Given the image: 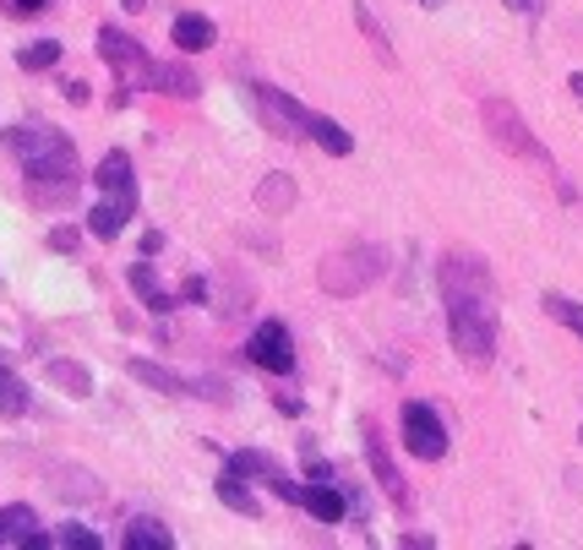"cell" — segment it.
<instances>
[{
	"label": "cell",
	"instance_id": "7",
	"mask_svg": "<svg viewBox=\"0 0 583 550\" xmlns=\"http://www.w3.org/2000/svg\"><path fill=\"white\" fill-rule=\"evenodd\" d=\"M99 55L115 66V77H121V93H115V104H132V77H143L153 71V60L143 55V44L137 38H126L121 27H99Z\"/></svg>",
	"mask_w": 583,
	"mask_h": 550
},
{
	"label": "cell",
	"instance_id": "31",
	"mask_svg": "<svg viewBox=\"0 0 583 550\" xmlns=\"http://www.w3.org/2000/svg\"><path fill=\"white\" fill-rule=\"evenodd\" d=\"M568 88H573V99L583 104V71H573V77H568Z\"/></svg>",
	"mask_w": 583,
	"mask_h": 550
},
{
	"label": "cell",
	"instance_id": "21",
	"mask_svg": "<svg viewBox=\"0 0 583 550\" xmlns=\"http://www.w3.org/2000/svg\"><path fill=\"white\" fill-rule=\"evenodd\" d=\"M44 377H49L55 388L77 393V399H88V393H93V377H88L82 366H71V360H49V366H44Z\"/></svg>",
	"mask_w": 583,
	"mask_h": 550
},
{
	"label": "cell",
	"instance_id": "4",
	"mask_svg": "<svg viewBox=\"0 0 583 550\" xmlns=\"http://www.w3.org/2000/svg\"><path fill=\"white\" fill-rule=\"evenodd\" d=\"M382 278H388V251L371 246V240L338 246V251H327L322 268H316V283H322L327 294H338V300H355V294L377 289Z\"/></svg>",
	"mask_w": 583,
	"mask_h": 550
},
{
	"label": "cell",
	"instance_id": "28",
	"mask_svg": "<svg viewBox=\"0 0 583 550\" xmlns=\"http://www.w3.org/2000/svg\"><path fill=\"white\" fill-rule=\"evenodd\" d=\"M49 246H55V251H71V246H77V235H71V229H55V235H49Z\"/></svg>",
	"mask_w": 583,
	"mask_h": 550
},
{
	"label": "cell",
	"instance_id": "12",
	"mask_svg": "<svg viewBox=\"0 0 583 550\" xmlns=\"http://www.w3.org/2000/svg\"><path fill=\"white\" fill-rule=\"evenodd\" d=\"M132 377L147 382V388H158V393H169V399L202 393V382H191V377H180V371H169V366H153V360H132Z\"/></svg>",
	"mask_w": 583,
	"mask_h": 550
},
{
	"label": "cell",
	"instance_id": "25",
	"mask_svg": "<svg viewBox=\"0 0 583 550\" xmlns=\"http://www.w3.org/2000/svg\"><path fill=\"white\" fill-rule=\"evenodd\" d=\"M257 202H262L268 213H284V207L294 202V180L290 175H268V186L257 191Z\"/></svg>",
	"mask_w": 583,
	"mask_h": 550
},
{
	"label": "cell",
	"instance_id": "8",
	"mask_svg": "<svg viewBox=\"0 0 583 550\" xmlns=\"http://www.w3.org/2000/svg\"><path fill=\"white\" fill-rule=\"evenodd\" d=\"M246 360H251V366H262V371H273V377H290V371H294L290 327H284L279 316L257 322V327H251V338H246Z\"/></svg>",
	"mask_w": 583,
	"mask_h": 550
},
{
	"label": "cell",
	"instance_id": "16",
	"mask_svg": "<svg viewBox=\"0 0 583 550\" xmlns=\"http://www.w3.org/2000/svg\"><path fill=\"white\" fill-rule=\"evenodd\" d=\"M229 474H240V480H268V485H273L284 469H279L273 452H251V447H246V452H229Z\"/></svg>",
	"mask_w": 583,
	"mask_h": 550
},
{
	"label": "cell",
	"instance_id": "33",
	"mask_svg": "<svg viewBox=\"0 0 583 550\" xmlns=\"http://www.w3.org/2000/svg\"><path fill=\"white\" fill-rule=\"evenodd\" d=\"M121 5H126V11H147V0H121Z\"/></svg>",
	"mask_w": 583,
	"mask_h": 550
},
{
	"label": "cell",
	"instance_id": "5",
	"mask_svg": "<svg viewBox=\"0 0 583 550\" xmlns=\"http://www.w3.org/2000/svg\"><path fill=\"white\" fill-rule=\"evenodd\" d=\"M480 121H485V137L496 142L502 153H513V158H524V164H535V169H546L551 180H562L557 175V158H551V147L529 132V121L518 115V104H507V99H480Z\"/></svg>",
	"mask_w": 583,
	"mask_h": 550
},
{
	"label": "cell",
	"instance_id": "15",
	"mask_svg": "<svg viewBox=\"0 0 583 550\" xmlns=\"http://www.w3.org/2000/svg\"><path fill=\"white\" fill-rule=\"evenodd\" d=\"M147 88H158V93H175V99H197V71H191V66H175V60H153V71H147Z\"/></svg>",
	"mask_w": 583,
	"mask_h": 550
},
{
	"label": "cell",
	"instance_id": "34",
	"mask_svg": "<svg viewBox=\"0 0 583 550\" xmlns=\"http://www.w3.org/2000/svg\"><path fill=\"white\" fill-rule=\"evenodd\" d=\"M421 5H441V0H421Z\"/></svg>",
	"mask_w": 583,
	"mask_h": 550
},
{
	"label": "cell",
	"instance_id": "35",
	"mask_svg": "<svg viewBox=\"0 0 583 550\" xmlns=\"http://www.w3.org/2000/svg\"><path fill=\"white\" fill-rule=\"evenodd\" d=\"M579 441H583V425H579Z\"/></svg>",
	"mask_w": 583,
	"mask_h": 550
},
{
	"label": "cell",
	"instance_id": "29",
	"mask_svg": "<svg viewBox=\"0 0 583 550\" xmlns=\"http://www.w3.org/2000/svg\"><path fill=\"white\" fill-rule=\"evenodd\" d=\"M180 294H186V300H208V278H191Z\"/></svg>",
	"mask_w": 583,
	"mask_h": 550
},
{
	"label": "cell",
	"instance_id": "23",
	"mask_svg": "<svg viewBox=\"0 0 583 550\" xmlns=\"http://www.w3.org/2000/svg\"><path fill=\"white\" fill-rule=\"evenodd\" d=\"M355 22H360V33L371 38V49H377V60H382V66H399V55H393V44H388V33H382V22L371 16V5H355Z\"/></svg>",
	"mask_w": 583,
	"mask_h": 550
},
{
	"label": "cell",
	"instance_id": "10",
	"mask_svg": "<svg viewBox=\"0 0 583 550\" xmlns=\"http://www.w3.org/2000/svg\"><path fill=\"white\" fill-rule=\"evenodd\" d=\"M366 458H371L377 485L393 496V507H399V513H410V480L399 474V463H393V452H388V441H382V430H377V425H366Z\"/></svg>",
	"mask_w": 583,
	"mask_h": 550
},
{
	"label": "cell",
	"instance_id": "1",
	"mask_svg": "<svg viewBox=\"0 0 583 550\" xmlns=\"http://www.w3.org/2000/svg\"><path fill=\"white\" fill-rule=\"evenodd\" d=\"M5 147L22 158V169H27V197L33 202H44V207H60V202H71L77 197V147L66 132H55V126H11L5 132Z\"/></svg>",
	"mask_w": 583,
	"mask_h": 550
},
{
	"label": "cell",
	"instance_id": "3",
	"mask_svg": "<svg viewBox=\"0 0 583 550\" xmlns=\"http://www.w3.org/2000/svg\"><path fill=\"white\" fill-rule=\"evenodd\" d=\"M93 186L104 191V202L88 213V229H93L99 240H115V235L132 224V213H137V180H132V158H126L121 147H115V153H104V164H99Z\"/></svg>",
	"mask_w": 583,
	"mask_h": 550
},
{
	"label": "cell",
	"instance_id": "6",
	"mask_svg": "<svg viewBox=\"0 0 583 550\" xmlns=\"http://www.w3.org/2000/svg\"><path fill=\"white\" fill-rule=\"evenodd\" d=\"M246 93H251V110H257V121L268 126V137L294 142V137L311 132V110L294 104V93H279L273 82H251Z\"/></svg>",
	"mask_w": 583,
	"mask_h": 550
},
{
	"label": "cell",
	"instance_id": "19",
	"mask_svg": "<svg viewBox=\"0 0 583 550\" xmlns=\"http://www.w3.org/2000/svg\"><path fill=\"white\" fill-rule=\"evenodd\" d=\"M218 502H224L229 513H240V518H257V513H262V502H257V496L246 491V480L229 474V469H224V480H218Z\"/></svg>",
	"mask_w": 583,
	"mask_h": 550
},
{
	"label": "cell",
	"instance_id": "32",
	"mask_svg": "<svg viewBox=\"0 0 583 550\" xmlns=\"http://www.w3.org/2000/svg\"><path fill=\"white\" fill-rule=\"evenodd\" d=\"M507 11H535V0H502Z\"/></svg>",
	"mask_w": 583,
	"mask_h": 550
},
{
	"label": "cell",
	"instance_id": "13",
	"mask_svg": "<svg viewBox=\"0 0 583 550\" xmlns=\"http://www.w3.org/2000/svg\"><path fill=\"white\" fill-rule=\"evenodd\" d=\"M213 38H218V27H213L208 16H197V11H180V16H175V27H169V44H175V49H186V55L213 49Z\"/></svg>",
	"mask_w": 583,
	"mask_h": 550
},
{
	"label": "cell",
	"instance_id": "20",
	"mask_svg": "<svg viewBox=\"0 0 583 550\" xmlns=\"http://www.w3.org/2000/svg\"><path fill=\"white\" fill-rule=\"evenodd\" d=\"M126 283L147 300V311H175V294H164V289H158V278H153L147 262H132V268H126Z\"/></svg>",
	"mask_w": 583,
	"mask_h": 550
},
{
	"label": "cell",
	"instance_id": "11",
	"mask_svg": "<svg viewBox=\"0 0 583 550\" xmlns=\"http://www.w3.org/2000/svg\"><path fill=\"white\" fill-rule=\"evenodd\" d=\"M0 546H33L38 550V513L27 502L0 507Z\"/></svg>",
	"mask_w": 583,
	"mask_h": 550
},
{
	"label": "cell",
	"instance_id": "26",
	"mask_svg": "<svg viewBox=\"0 0 583 550\" xmlns=\"http://www.w3.org/2000/svg\"><path fill=\"white\" fill-rule=\"evenodd\" d=\"M546 311H551V322L573 327V333L583 338V305H579V300H568V294H546Z\"/></svg>",
	"mask_w": 583,
	"mask_h": 550
},
{
	"label": "cell",
	"instance_id": "27",
	"mask_svg": "<svg viewBox=\"0 0 583 550\" xmlns=\"http://www.w3.org/2000/svg\"><path fill=\"white\" fill-rule=\"evenodd\" d=\"M0 414H27V388L0 366Z\"/></svg>",
	"mask_w": 583,
	"mask_h": 550
},
{
	"label": "cell",
	"instance_id": "30",
	"mask_svg": "<svg viewBox=\"0 0 583 550\" xmlns=\"http://www.w3.org/2000/svg\"><path fill=\"white\" fill-rule=\"evenodd\" d=\"M11 5H16V11H44L49 0H11Z\"/></svg>",
	"mask_w": 583,
	"mask_h": 550
},
{
	"label": "cell",
	"instance_id": "24",
	"mask_svg": "<svg viewBox=\"0 0 583 550\" xmlns=\"http://www.w3.org/2000/svg\"><path fill=\"white\" fill-rule=\"evenodd\" d=\"M55 60H60V44H55V38H33V44L16 49V66H22V71H49Z\"/></svg>",
	"mask_w": 583,
	"mask_h": 550
},
{
	"label": "cell",
	"instance_id": "22",
	"mask_svg": "<svg viewBox=\"0 0 583 550\" xmlns=\"http://www.w3.org/2000/svg\"><path fill=\"white\" fill-rule=\"evenodd\" d=\"M44 546H60V550H99L104 540H99L93 529H82V524H60L55 535H44V540H38V550H44Z\"/></svg>",
	"mask_w": 583,
	"mask_h": 550
},
{
	"label": "cell",
	"instance_id": "17",
	"mask_svg": "<svg viewBox=\"0 0 583 550\" xmlns=\"http://www.w3.org/2000/svg\"><path fill=\"white\" fill-rule=\"evenodd\" d=\"M305 137L316 142L322 153H333V158H344V153H355V137H349V132H344L338 121H327V115H316V110H311V132H305Z\"/></svg>",
	"mask_w": 583,
	"mask_h": 550
},
{
	"label": "cell",
	"instance_id": "9",
	"mask_svg": "<svg viewBox=\"0 0 583 550\" xmlns=\"http://www.w3.org/2000/svg\"><path fill=\"white\" fill-rule=\"evenodd\" d=\"M404 447L415 452V458H426V463H437L447 458V425H441V414L431 404H404Z\"/></svg>",
	"mask_w": 583,
	"mask_h": 550
},
{
	"label": "cell",
	"instance_id": "18",
	"mask_svg": "<svg viewBox=\"0 0 583 550\" xmlns=\"http://www.w3.org/2000/svg\"><path fill=\"white\" fill-rule=\"evenodd\" d=\"M169 546H175V535L158 518H132L126 524V550H169Z\"/></svg>",
	"mask_w": 583,
	"mask_h": 550
},
{
	"label": "cell",
	"instance_id": "2",
	"mask_svg": "<svg viewBox=\"0 0 583 550\" xmlns=\"http://www.w3.org/2000/svg\"><path fill=\"white\" fill-rule=\"evenodd\" d=\"M441 305L452 355L469 371H485L496 360V289H441Z\"/></svg>",
	"mask_w": 583,
	"mask_h": 550
},
{
	"label": "cell",
	"instance_id": "14",
	"mask_svg": "<svg viewBox=\"0 0 583 550\" xmlns=\"http://www.w3.org/2000/svg\"><path fill=\"white\" fill-rule=\"evenodd\" d=\"M300 507H305L311 518H322V524H344V513H349V502H344V491H338V485H327V480H316V485H305V496H300Z\"/></svg>",
	"mask_w": 583,
	"mask_h": 550
}]
</instances>
